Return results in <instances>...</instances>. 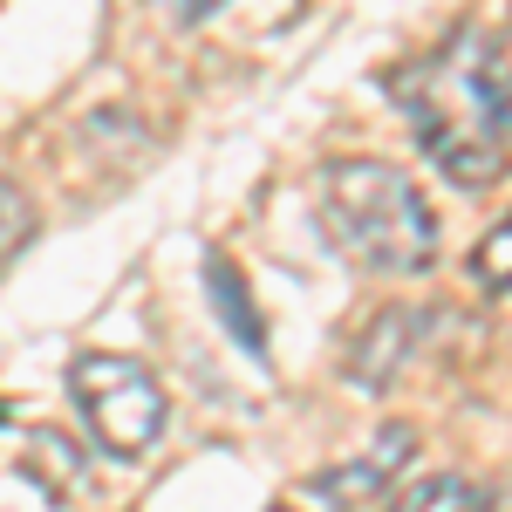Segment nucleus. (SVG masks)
I'll return each instance as SVG.
<instances>
[{
  "label": "nucleus",
  "mask_w": 512,
  "mask_h": 512,
  "mask_svg": "<svg viewBox=\"0 0 512 512\" xmlns=\"http://www.w3.org/2000/svg\"><path fill=\"white\" fill-rule=\"evenodd\" d=\"M321 219L328 239L369 274L417 280L437 267V219L424 192L383 158H342L321 178Z\"/></svg>",
  "instance_id": "2"
},
{
  "label": "nucleus",
  "mask_w": 512,
  "mask_h": 512,
  "mask_svg": "<svg viewBox=\"0 0 512 512\" xmlns=\"http://www.w3.org/2000/svg\"><path fill=\"white\" fill-rule=\"evenodd\" d=\"M478 506H485V499H478L458 472H431V478H417L390 512H478Z\"/></svg>",
  "instance_id": "7"
},
{
  "label": "nucleus",
  "mask_w": 512,
  "mask_h": 512,
  "mask_svg": "<svg viewBox=\"0 0 512 512\" xmlns=\"http://www.w3.org/2000/svg\"><path fill=\"white\" fill-rule=\"evenodd\" d=\"M417 335H424V308H376L369 328L349 342V362H342V376H349L355 390H390L396 376H403V362L417 355Z\"/></svg>",
  "instance_id": "5"
},
{
  "label": "nucleus",
  "mask_w": 512,
  "mask_h": 512,
  "mask_svg": "<svg viewBox=\"0 0 512 512\" xmlns=\"http://www.w3.org/2000/svg\"><path fill=\"white\" fill-rule=\"evenodd\" d=\"M28 239H35V198L21 192L14 178H0V267H7Z\"/></svg>",
  "instance_id": "9"
},
{
  "label": "nucleus",
  "mask_w": 512,
  "mask_h": 512,
  "mask_svg": "<svg viewBox=\"0 0 512 512\" xmlns=\"http://www.w3.org/2000/svg\"><path fill=\"white\" fill-rule=\"evenodd\" d=\"M164 7H171L178 21H205V14H212V7H226V0H164Z\"/></svg>",
  "instance_id": "10"
},
{
  "label": "nucleus",
  "mask_w": 512,
  "mask_h": 512,
  "mask_svg": "<svg viewBox=\"0 0 512 512\" xmlns=\"http://www.w3.org/2000/svg\"><path fill=\"white\" fill-rule=\"evenodd\" d=\"M205 294H212V308H219V321H226V335L246 342V355H267V328H260V315H253V287L239 280V267L226 260V253H205Z\"/></svg>",
  "instance_id": "6"
},
{
  "label": "nucleus",
  "mask_w": 512,
  "mask_h": 512,
  "mask_svg": "<svg viewBox=\"0 0 512 512\" xmlns=\"http://www.w3.org/2000/svg\"><path fill=\"white\" fill-rule=\"evenodd\" d=\"M69 396H76L89 437L103 451H117V458H137V451H151L164 437V390L130 355H103V349L76 355L69 362Z\"/></svg>",
  "instance_id": "3"
},
{
  "label": "nucleus",
  "mask_w": 512,
  "mask_h": 512,
  "mask_svg": "<svg viewBox=\"0 0 512 512\" xmlns=\"http://www.w3.org/2000/svg\"><path fill=\"white\" fill-rule=\"evenodd\" d=\"M472 280L485 294H512V212L472 246Z\"/></svg>",
  "instance_id": "8"
},
{
  "label": "nucleus",
  "mask_w": 512,
  "mask_h": 512,
  "mask_svg": "<svg viewBox=\"0 0 512 512\" xmlns=\"http://www.w3.org/2000/svg\"><path fill=\"white\" fill-rule=\"evenodd\" d=\"M267 512H294V506H267Z\"/></svg>",
  "instance_id": "11"
},
{
  "label": "nucleus",
  "mask_w": 512,
  "mask_h": 512,
  "mask_svg": "<svg viewBox=\"0 0 512 512\" xmlns=\"http://www.w3.org/2000/svg\"><path fill=\"white\" fill-rule=\"evenodd\" d=\"M396 110L417 130V151L465 192L506 178L512 158V62L499 35L451 28L431 55L396 76Z\"/></svg>",
  "instance_id": "1"
},
{
  "label": "nucleus",
  "mask_w": 512,
  "mask_h": 512,
  "mask_svg": "<svg viewBox=\"0 0 512 512\" xmlns=\"http://www.w3.org/2000/svg\"><path fill=\"white\" fill-rule=\"evenodd\" d=\"M410 451H417V431H410V424H390L362 458L328 465V472L315 478V499L328 512H369L376 499H390V485H396V472L410 465Z\"/></svg>",
  "instance_id": "4"
}]
</instances>
